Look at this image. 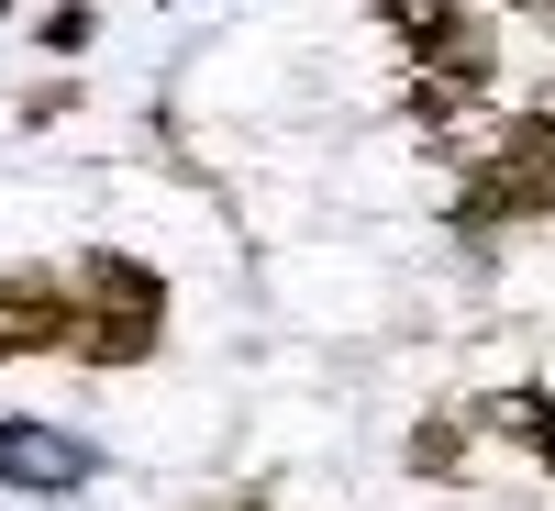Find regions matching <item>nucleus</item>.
I'll return each mask as SVG.
<instances>
[{
	"label": "nucleus",
	"instance_id": "6",
	"mask_svg": "<svg viewBox=\"0 0 555 511\" xmlns=\"http://www.w3.org/2000/svg\"><path fill=\"white\" fill-rule=\"evenodd\" d=\"M444 12H455V0H378L389 34H423V23H444Z\"/></svg>",
	"mask_w": 555,
	"mask_h": 511
},
{
	"label": "nucleus",
	"instance_id": "9",
	"mask_svg": "<svg viewBox=\"0 0 555 511\" xmlns=\"http://www.w3.org/2000/svg\"><path fill=\"white\" fill-rule=\"evenodd\" d=\"M533 12H544V23H555V0H533Z\"/></svg>",
	"mask_w": 555,
	"mask_h": 511
},
{
	"label": "nucleus",
	"instance_id": "4",
	"mask_svg": "<svg viewBox=\"0 0 555 511\" xmlns=\"http://www.w3.org/2000/svg\"><path fill=\"white\" fill-rule=\"evenodd\" d=\"M0 478L56 500V489L89 478V445H78V434H44V423H0Z\"/></svg>",
	"mask_w": 555,
	"mask_h": 511
},
{
	"label": "nucleus",
	"instance_id": "10",
	"mask_svg": "<svg viewBox=\"0 0 555 511\" xmlns=\"http://www.w3.org/2000/svg\"><path fill=\"white\" fill-rule=\"evenodd\" d=\"M0 12H12V0H0Z\"/></svg>",
	"mask_w": 555,
	"mask_h": 511
},
{
	"label": "nucleus",
	"instance_id": "8",
	"mask_svg": "<svg viewBox=\"0 0 555 511\" xmlns=\"http://www.w3.org/2000/svg\"><path fill=\"white\" fill-rule=\"evenodd\" d=\"M222 511H267V500H222Z\"/></svg>",
	"mask_w": 555,
	"mask_h": 511
},
{
	"label": "nucleus",
	"instance_id": "3",
	"mask_svg": "<svg viewBox=\"0 0 555 511\" xmlns=\"http://www.w3.org/2000/svg\"><path fill=\"white\" fill-rule=\"evenodd\" d=\"M78 334V290L44 267H0V356H44Z\"/></svg>",
	"mask_w": 555,
	"mask_h": 511
},
{
	"label": "nucleus",
	"instance_id": "7",
	"mask_svg": "<svg viewBox=\"0 0 555 511\" xmlns=\"http://www.w3.org/2000/svg\"><path fill=\"white\" fill-rule=\"evenodd\" d=\"M44 44H56V56H67V44H89V0H56V23H44Z\"/></svg>",
	"mask_w": 555,
	"mask_h": 511
},
{
	"label": "nucleus",
	"instance_id": "5",
	"mask_svg": "<svg viewBox=\"0 0 555 511\" xmlns=\"http://www.w3.org/2000/svg\"><path fill=\"white\" fill-rule=\"evenodd\" d=\"M489 423H500V434H512L533 468L555 478V389H512V400H489Z\"/></svg>",
	"mask_w": 555,
	"mask_h": 511
},
{
	"label": "nucleus",
	"instance_id": "1",
	"mask_svg": "<svg viewBox=\"0 0 555 511\" xmlns=\"http://www.w3.org/2000/svg\"><path fill=\"white\" fill-rule=\"evenodd\" d=\"M67 290H78V356L89 367H145L156 345H167V278L145 267V256H78L67 267Z\"/></svg>",
	"mask_w": 555,
	"mask_h": 511
},
{
	"label": "nucleus",
	"instance_id": "2",
	"mask_svg": "<svg viewBox=\"0 0 555 511\" xmlns=\"http://www.w3.org/2000/svg\"><path fill=\"white\" fill-rule=\"evenodd\" d=\"M467 234H500V222H555V112H522L500 133V156L467 178V201H455Z\"/></svg>",
	"mask_w": 555,
	"mask_h": 511
}]
</instances>
